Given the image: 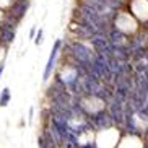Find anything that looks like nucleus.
<instances>
[{
  "mask_svg": "<svg viewBox=\"0 0 148 148\" xmlns=\"http://www.w3.org/2000/svg\"><path fill=\"white\" fill-rule=\"evenodd\" d=\"M31 3H33V0H12L8 7L2 12V15L16 25H21L23 20L26 18V13L31 8Z\"/></svg>",
  "mask_w": 148,
  "mask_h": 148,
  "instance_id": "1",
  "label": "nucleus"
},
{
  "mask_svg": "<svg viewBox=\"0 0 148 148\" xmlns=\"http://www.w3.org/2000/svg\"><path fill=\"white\" fill-rule=\"evenodd\" d=\"M20 25L13 23L12 20L5 18L3 15L0 16V46L8 52V49L12 47V44L16 39V31Z\"/></svg>",
  "mask_w": 148,
  "mask_h": 148,
  "instance_id": "2",
  "label": "nucleus"
},
{
  "mask_svg": "<svg viewBox=\"0 0 148 148\" xmlns=\"http://www.w3.org/2000/svg\"><path fill=\"white\" fill-rule=\"evenodd\" d=\"M60 47H62V38L60 39H56L52 44V49H51V54H49L47 64L44 65V72H42V82L47 83L49 80L52 78L54 72L57 69V60L60 57Z\"/></svg>",
  "mask_w": 148,
  "mask_h": 148,
  "instance_id": "3",
  "label": "nucleus"
},
{
  "mask_svg": "<svg viewBox=\"0 0 148 148\" xmlns=\"http://www.w3.org/2000/svg\"><path fill=\"white\" fill-rule=\"evenodd\" d=\"M12 101V90L8 86H3L0 90V108H7Z\"/></svg>",
  "mask_w": 148,
  "mask_h": 148,
  "instance_id": "4",
  "label": "nucleus"
},
{
  "mask_svg": "<svg viewBox=\"0 0 148 148\" xmlns=\"http://www.w3.org/2000/svg\"><path fill=\"white\" fill-rule=\"evenodd\" d=\"M34 44L36 46H38V47H39L41 44L44 42V29L42 28H38V31H36V36H34Z\"/></svg>",
  "mask_w": 148,
  "mask_h": 148,
  "instance_id": "5",
  "label": "nucleus"
},
{
  "mask_svg": "<svg viewBox=\"0 0 148 148\" xmlns=\"http://www.w3.org/2000/svg\"><path fill=\"white\" fill-rule=\"evenodd\" d=\"M38 148H51L49 147V143H47V140L44 138L42 135H38Z\"/></svg>",
  "mask_w": 148,
  "mask_h": 148,
  "instance_id": "6",
  "label": "nucleus"
},
{
  "mask_svg": "<svg viewBox=\"0 0 148 148\" xmlns=\"http://www.w3.org/2000/svg\"><path fill=\"white\" fill-rule=\"evenodd\" d=\"M36 31H38V26L34 25V26H33V28L29 29V34H28V38H29V39H34V36H36Z\"/></svg>",
  "mask_w": 148,
  "mask_h": 148,
  "instance_id": "7",
  "label": "nucleus"
},
{
  "mask_svg": "<svg viewBox=\"0 0 148 148\" xmlns=\"http://www.w3.org/2000/svg\"><path fill=\"white\" fill-rule=\"evenodd\" d=\"M33 119H34V108L31 106V108H29V114H28V121H29V124L33 122Z\"/></svg>",
  "mask_w": 148,
  "mask_h": 148,
  "instance_id": "8",
  "label": "nucleus"
},
{
  "mask_svg": "<svg viewBox=\"0 0 148 148\" xmlns=\"http://www.w3.org/2000/svg\"><path fill=\"white\" fill-rule=\"evenodd\" d=\"M5 72V62H0V80H2V75Z\"/></svg>",
  "mask_w": 148,
  "mask_h": 148,
  "instance_id": "9",
  "label": "nucleus"
},
{
  "mask_svg": "<svg viewBox=\"0 0 148 148\" xmlns=\"http://www.w3.org/2000/svg\"><path fill=\"white\" fill-rule=\"evenodd\" d=\"M0 54H7V51H5V49L2 47V46H0ZM0 62H5V60H0Z\"/></svg>",
  "mask_w": 148,
  "mask_h": 148,
  "instance_id": "10",
  "label": "nucleus"
}]
</instances>
